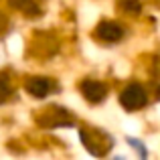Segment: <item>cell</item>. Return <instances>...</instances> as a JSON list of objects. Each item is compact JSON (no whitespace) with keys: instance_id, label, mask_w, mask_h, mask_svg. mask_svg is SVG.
<instances>
[{"instance_id":"1","label":"cell","mask_w":160,"mask_h":160,"mask_svg":"<svg viewBox=\"0 0 160 160\" xmlns=\"http://www.w3.org/2000/svg\"><path fill=\"white\" fill-rule=\"evenodd\" d=\"M120 102H122V106H124L126 109H138V108H142L146 103V91H144V87L136 85V83L128 85L124 91H122Z\"/></svg>"},{"instance_id":"2","label":"cell","mask_w":160,"mask_h":160,"mask_svg":"<svg viewBox=\"0 0 160 160\" xmlns=\"http://www.w3.org/2000/svg\"><path fill=\"white\" fill-rule=\"evenodd\" d=\"M95 32H98V37H99V39L108 41V43L120 41V39H122V35H124V31H122V27H120V24L109 22V20H106V22H102V24H99Z\"/></svg>"},{"instance_id":"3","label":"cell","mask_w":160,"mask_h":160,"mask_svg":"<svg viewBox=\"0 0 160 160\" xmlns=\"http://www.w3.org/2000/svg\"><path fill=\"white\" fill-rule=\"evenodd\" d=\"M81 93L85 95L87 102L98 103V102H102V99L106 98V87H103L99 81H83V85H81Z\"/></svg>"},{"instance_id":"4","label":"cell","mask_w":160,"mask_h":160,"mask_svg":"<svg viewBox=\"0 0 160 160\" xmlns=\"http://www.w3.org/2000/svg\"><path fill=\"white\" fill-rule=\"evenodd\" d=\"M49 89H51V83L43 77H35L27 83V91L31 95H35V98H45L49 93Z\"/></svg>"},{"instance_id":"5","label":"cell","mask_w":160,"mask_h":160,"mask_svg":"<svg viewBox=\"0 0 160 160\" xmlns=\"http://www.w3.org/2000/svg\"><path fill=\"white\" fill-rule=\"evenodd\" d=\"M122 6H124L126 10H132V12H138V10H140L138 0H124V2H122Z\"/></svg>"},{"instance_id":"6","label":"cell","mask_w":160,"mask_h":160,"mask_svg":"<svg viewBox=\"0 0 160 160\" xmlns=\"http://www.w3.org/2000/svg\"><path fill=\"white\" fill-rule=\"evenodd\" d=\"M130 144H132V146H134V148H136V150H138V154H140V156H142V158H146V148H144V146H142V144H140V142H138V140H130Z\"/></svg>"}]
</instances>
